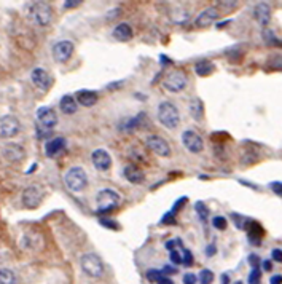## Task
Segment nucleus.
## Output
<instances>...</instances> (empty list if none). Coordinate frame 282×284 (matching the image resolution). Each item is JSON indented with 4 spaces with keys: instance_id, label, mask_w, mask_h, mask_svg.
Returning <instances> with one entry per match:
<instances>
[{
    "instance_id": "1",
    "label": "nucleus",
    "mask_w": 282,
    "mask_h": 284,
    "mask_svg": "<svg viewBox=\"0 0 282 284\" xmlns=\"http://www.w3.org/2000/svg\"><path fill=\"white\" fill-rule=\"evenodd\" d=\"M158 120L159 123L168 129H176L180 123V112L176 104L171 101H163L158 105Z\"/></svg>"
},
{
    "instance_id": "2",
    "label": "nucleus",
    "mask_w": 282,
    "mask_h": 284,
    "mask_svg": "<svg viewBox=\"0 0 282 284\" xmlns=\"http://www.w3.org/2000/svg\"><path fill=\"white\" fill-rule=\"evenodd\" d=\"M27 15L32 23L40 27H45L53 19V8L48 2H32L27 7Z\"/></svg>"
},
{
    "instance_id": "3",
    "label": "nucleus",
    "mask_w": 282,
    "mask_h": 284,
    "mask_svg": "<svg viewBox=\"0 0 282 284\" xmlns=\"http://www.w3.org/2000/svg\"><path fill=\"white\" fill-rule=\"evenodd\" d=\"M96 203H97V214H107L120 206L122 195L113 189H102L96 195Z\"/></svg>"
},
{
    "instance_id": "4",
    "label": "nucleus",
    "mask_w": 282,
    "mask_h": 284,
    "mask_svg": "<svg viewBox=\"0 0 282 284\" xmlns=\"http://www.w3.org/2000/svg\"><path fill=\"white\" fill-rule=\"evenodd\" d=\"M80 267L85 275L90 278H101L104 275V262L94 253L83 254L80 259Z\"/></svg>"
},
{
    "instance_id": "5",
    "label": "nucleus",
    "mask_w": 282,
    "mask_h": 284,
    "mask_svg": "<svg viewBox=\"0 0 282 284\" xmlns=\"http://www.w3.org/2000/svg\"><path fill=\"white\" fill-rule=\"evenodd\" d=\"M64 182H66L67 189L70 192H82V190H85L86 185H88V176H86L83 168L73 166L66 172V176H64Z\"/></svg>"
},
{
    "instance_id": "6",
    "label": "nucleus",
    "mask_w": 282,
    "mask_h": 284,
    "mask_svg": "<svg viewBox=\"0 0 282 284\" xmlns=\"http://www.w3.org/2000/svg\"><path fill=\"white\" fill-rule=\"evenodd\" d=\"M188 83V77L187 74L180 70V69H174L166 74L165 80H163V86L169 91V93H180L185 90V86Z\"/></svg>"
},
{
    "instance_id": "7",
    "label": "nucleus",
    "mask_w": 282,
    "mask_h": 284,
    "mask_svg": "<svg viewBox=\"0 0 282 284\" xmlns=\"http://www.w3.org/2000/svg\"><path fill=\"white\" fill-rule=\"evenodd\" d=\"M145 144H147V149H150L155 155L163 157V158L171 157V146L165 137L151 134L145 139Z\"/></svg>"
},
{
    "instance_id": "8",
    "label": "nucleus",
    "mask_w": 282,
    "mask_h": 284,
    "mask_svg": "<svg viewBox=\"0 0 282 284\" xmlns=\"http://www.w3.org/2000/svg\"><path fill=\"white\" fill-rule=\"evenodd\" d=\"M21 129L19 120L15 115H4L0 117V139L15 137Z\"/></svg>"
},
{
    "instance_id": "9",
    "label": "nucleus",
    "mask_w": 282,
    "mask_h": 284,
    "mask_svg": "<svg viewBox=\"0 0 282 284\" xmlns=\"http://www.w3.org/2000/svg\"><path fill=\"white\" fill-rule=\"evenodd\" d=\"M182 144L191 154H199L204 149V140L194 129H185L182 133Z\"/></svg>"
},
{
    "instance_id": "10",
    "label": "nucleus",
    "mask_w": 282,
    "mask_h": 284,
    "mask_svg": "<svg viewBox=\"0 0 282 284\" xmlns=\"http://www.w3.org/2000/svg\"><path fill=\"white\" fill-rule=\"evenodd\" d=\"M53 58L58 62H67L73 54V43L70 40H59L53 45Z\"/></svg>"
},
{
    "instance_id": "11",
    "label": "nucleus",
    "mask_w": 282,
    "mask_h": 284,
    "mask_svg": "<svg viewBox=\"0 0 282 284\" xmlns=\"http://www.w3.org/2000/svg\"><path fill=\"white\" fill-rule=\"evenodd\" d=\"M219 18H220L219 8H217V7H209V8H206L204 12H201L196 16V19H194V26L199 27V29L211 27Z\"/></svg>"
},
{
    "instance_id": "12",
    "label": "nucleus",
    "mask_w": 282,
    "mask_h": 284,
    "mask_svg": "<svg viewBox=\"0 0 282 284\" xmlns=\"http://www.w3.org/2000/svg\"><path fill=\"white\" fill-rule=\"evenodd\" d=\"M30 80L32 83H34L38 90L42 91H47L51 88V85H53V79H51V75L45 70V69H42V67H35L34 70L30 72Z\"/></svg>"
},
{
    "instance_id": "13",
    "label": "nucleus",
    "mask_w": 282,
    "mask_h": 284,
    "mask_svg": "<svg viewBox=\"0 0 282 284\" xmlns=\"http://www.w3.org/2000/svg\"><path fill=\"white\" fill-rule=\"evenodd\" d=\"M42 198H43L42 190L38 187H34V185L24 189L23 196H21L23 204H24V207H27V209H35V207H38L42 203Z\"/></svg>"
},
{
    "instance_id": "14",
    "label": "nucleus",
    "mask_w": 282,
    "mask_h": 284,
    "mask_svg": "<svg viewBox=\"0 0 282 284\" xmlns=\"http://www.w3.org/2000/svg\"><path fill=\"white\" fill-rule=\"evenodd\" d=\"M91 161L97 171H108L112 168V157L104 149H96L91 154Z\"/></svg>"
},
{
    "instance_id": "15",
    "label": "nucleus",
    "mask_w": 282,
    "mask_h": 284,
    "mask_svg": "<svg viewBox=\"0 0 282 284\" xmlns=\"http://www.w3.org/2000/svg\"><path fill=\"white\" fill-rule=\"evenodd\" d=\"M37 120L45 129H51L58 125V114L51 107H40L37 111Z\"/></svg>"
},
{
    "instance_id": "16",
    "label": "nucleus",
    "mask_w": 282,
    "mask_h": 284,
    "mask_svg": "<svg viewBox=\"0 0 282 284\" xmlns=\"http://www.w3.org/2000/svg\"><path fill=\"white\" fill-rule=\"evenodd\" d=\"M2 157L8 161L16 163V161H21L26 157V152H24L23 147L18 146V144H7L2 149Z\"/></svg>"
},
{
    "instance_id": "17",
    "label": "nucleus",
    "mask_w": 282,
    "mask_h": 284,
    "mask_svg": "<svg viewBox=\"0 0 282 284\" xmlns=\"http://www.w3.org/2000/svg\"><path fill=\"white\" fill-rule=\"evenodd\" d=\"M254 18L258 24L268 26L271 21V7L266 2H258L254 7Z\"/></svg>"
},
{
    "instance_id": "18",
    "label": "nucleus",
    "mask_w": 282,
    "mask_h": 284,
    "mask_svg": "<svg viewBox=\"0 0 282 284\" xmlns=\"http://www.w3.org/2000/svg\"><path fill=\"white\" fill-rule=\"evenodd\" d=\"M123 176H125V179H126L128 182H131V184H134V185L142 184V182L145 181L144 171L140 169L137 165H128V166H125V168H123Z\"/></svg>"
},
{
    "instance_id": "19",
    "label": "nucleus",
    "mask_w": 282,
    "mask_h": 284,
    "mask_svg": "<svg viewBox=\"0 0 282 284\" xmlns=\"http://www.w3.org/2000/svg\"><path fill=\"white\" fill-rule=\"evenodd\" d=\"M66 146H67V140L64 137H54V139L47 142L45 154H47L48 158H54L56 155H59L64 149H66Z\"/></svg>"
},
{
    "instance_id": "20",
    "label": "nucleus",
    "mask_w": 282,
    "mask_h": 284,
    "mask_svg": "<svg viewBox=\"0 0 282 284\" xmlns=\"http://www.w3.org/2000/svg\"><path fill=\"white\" fill-rule=\"evenodd\" d=\"M112 36L115 40L118 42H129L133 37H134V29L131 27V24L128 23H120L118 26H115Z\"/></svg>"
},
{
    "instance_id": "21",
    "label": "nucleus",
    "mask_w": 282,
    "mask_h": 284,
    "mask_svg": "<svg viewBox=\"0 0 282 284\" xmlns=\"http://www.w3.org/2000/svg\"><path fill=\"white\" fill-rule=\"evenodd\" d=\"M75 99H77V102L83 107H93V105H96L99 96H97L96 91H91V90H80V91H77Z\"/></svg>"
},
{
    "instance_id": "22",
    "label": "nucleus",
    "mask_w": 282,
    "mask_h": 284,
    "mask_svg": "<svg viewBox=\"0 0 282 284\" xmlns=\"http://www.w3.org/2000/svg\"><path fill=\"white\" fill-rule=\"evenodd\" d=\"M247 233H249V241L254 243V244H260L262 243V238L265 235V230L263 227L260 225L258 222L255 221H251L247 225Z\"/></svg>"
},
{
    "instance_id": "23",
    "label": "nucleus",
    "mask_w": 282,
    "mask_h": 284,
    "mask_svg": "<svg viewBox=\"0 0 282 284\" xmlns=\"http://www.w3.org/2000/svg\"><path fill=\"white\" fill-rule=\"evenodd\" d=\"M188 112H190L191 118L196 120V122H201V120L204 118V102L199 99V97H191L188 102Z\"/></svg>"
},
{
    "instance_id": "24",
    "label": "nucleus",
    "mask_w": 282,
    "mask_h": 284,
    "mask_svg": "<svg viewBox=\"0 0 282 284\" xmlns=\"http://www.w3.org/2000/svg\"><path fill=\"white\" fill-rule=\"evenodd\" d=\"M59 107H61V112H62V114L72 115V114H75V112L78 111V102H77V99H75L73 96L66 94V96H62V97H61Z\"/></svg>"
},
{
    "instance_id": "25",
    "label": "nucleus",
    "mask_w": 282,
    "mask_h": 284,
    "mask_svg": "<svg viewBox=\"0 0 282 284\" xmlns=\"http://www.w3.org/2000/svg\"><path fill=\"white\" fill-rule=\"evenodd\" d=\"M214 69H215V65L209 59H201L194 64V72H196L198 77H209V75L214 72Z\"/></svg>"
},
{
    "instance_id": "26",
    "label": "nucleus",
    "mask_w": 282,
    "mask_h": 284,
    "mask_svg": "<svg viewBox=\"0 0 282 284\" xmlns=\"http://www.w3.org/2000/svg\"><path fill=\"white\" fill-rule=\"evenodd\" d=\"M0 284H16V276L10 268H0Z\"/></svg>"
},
{
    "instance_id": "27",
    "label": "nucleus",
    "mask_w": 282,
    "mask_h": 284,
    "mask_svg": "<svg viewBox=\"0 0 282 284\" xmlns=\"http://www.w3.org/2000/svg\"><path fill=\"white\" fill-rule=\"evenodd\" d=\"M177 241V244H179V247H180V253H182V260H183V265H187V267H191L193 265V260H194V257H193V254L190 253V251L182 244V241L180 239H176Z\"/></svg>"
},
{
    "instance_id": "28",
    "label": "nucleus",
    "mask_w": 282,
    "mask_h": 284,
    "mask_svg": "<svg viewBox=\"0 0 282 284\" xmlns=\"http://www.w3.org/2000/svg\"><path fill=\"white\" fill-rule=\"evenodd\" d=\"M142 118H145V114H144V112H142V114H139L137 117H133V118H129L128 122L125 123V126H123V128H125L126 131H133V129H136V128H137V126H139L140 123L144 122Z\"/></svg>"
},
{
    "instance_id": "29",
    "label": "nucleus",
    "mask_w": 282,
    "mask_h": 284,
    "mask_svg": "<svg viewBox=\"0 0 282 284\" xmlns=\"http://www.w3.org/2000/svg\"><path fill=\"white\" fill-rule=\"evenodd\" d=\"M194 211H196V214L201 217V221H203V222L208 221L209 209H208V206H206L203 201H196V203H194Z\"/></svg>"
},
{
    "instance_id": "30",
    "label": "nucleus",
    "mask_w": 282,
    "mask_h": 284,
    "mask_svg": "<svg viewBox=\"0 0 282 284\" xmlns=\"http://www.w3.org/2000/svg\"><path fill=\"white\" fill-rule=\"evenodd\" d=\"M263 39L268 42V45H277V47H282V40H279V39L273 34V30L266 29V30L263 32Z\"/></svg>"
},
{
    "instance_id": "31",
    "label": "nucleus",
    "mask_w": 282,
    "mask_h": 284,
    "mask_svg": "<svg viewBox=\"0 0 282 284\" xmlns=\"http://www.w3.org/2000/svg\"><path fill=\"white\" fill-rule=\"evenodd\" d=\"M199 282L201 284H212V281H214V273L209 270V268H204V270H201L199 271Z\"/></svg>"
},
{
    "instance_id": "32",
    "label": "nucleus",
    "mask_w": 282,
    "mask_h": 284,
    "mask_svg": "<svg viewBox=\"0 0 282 284\" xmlns=\"http://www.w3.org/2000/svg\"><path fill=\"white\" fill-rule=\"evenodd\" d=\"M231 219H234V221H236V222H234V225H236L237 228H241V230H246L247 225H249V222H251V221H247L246 217H243V216H237L236 212H233V214H231Z\"/></svg>"
},
{
    "instance_id": "33",
    "label": "nucleus",
    "mask_w": 282,
    "mask_h": 284,
    "mask_svg": "<svg viewBox=\"0 0 282 284\" xmlns=\"http://www.w3.org/2000/svg\"><path fill=\"white\" fill-rule=\"evenodd\" d=\"M226 225H228V222H226V219L222 216H215L212 219V227L217 228V230H225Z\"/></svg>"
},
{
    "instance_id": "34",
    "label": "nucleus",
    "mask_w": 282,
    "mask_h": 284,
    "mask_svg": "<svg viewBox=\"0 0 282 284\" xmlns=\"http://www.w3.org/2000/svg\"><path fill=\"white\" fill-rule=\"evenodd\" d=\"M161 278H163V271H161V270L151 268V270L147 271V279H148L150 282H158Z\"/></svg>"
},
{
    "instance_id": "35",
    "label": "nucleus",
    "mask_w": 282,
    "mask_h": 284,
    "mask_svg": "<svg viewBox=\"0 0 282 284\" xmlns=\"http://www.w3.org/2000/svg\"><path fill=\"white\" fill-rule=\"evenodd\" d=\"M260 279H262V270H260V267L252 268L251 275H249V284H260Z\"/></svg>"
},
{
    "instance_id": "36",
    "label": "nucleus",
    "mask_w": 282,
    "mask_h": 284,
    "mask_svg": "<svg viewBox=\"0 0 282 284\" xmlns=\"http://www.w3.org/2000/svg\"><path fill=\"white\" fill-rule=\"evenodd\" d=\"M99 224L105 228H110V230H120V225L116 224V221H110V219H105V217H99Z\"/></svg>"
},
{
    "instance_id": "37",
    "label": "nucleus",
    "mask_w": 282,
    "mask_h": 284,
    "mask_svg": "<svg viewBox=\"0 0 282 284\" xmlns=\"http://www.w3.org/2000/svg\"><path fill=\"white\" fill-rule=\"evenodd\" d=\"M187 201H188V196H180V198L174 203V206H172V209H171V212L172 214H177L183 206L187 204Z\"/></svg>"
},
{
    "instance_id": "38",
    "label": "nucleus",
    "mask_w": 282,
    "mask_h": 284,
    "mask_svg": "<svg viewBox=\"0 0 282 284\" xmlns=\"http://www.w3.org/2000/svg\"><path fill=\"white\" fill-rule=\"evenodd\" d=\"M176 214H172L171 211L169 212H166L165 216L161 217V222L159 224H163V225H174L176 224V217H174Z\"/></svg>"
},
{
    "instance_id": "39",
    "label": "nucleus",
    "mask_w": 282,
    "mask_h": 284,
    "mask_svg": "<svg viewBox=\"0 0 282 284\" xmlns=\"http://www.w3.org/2000/svg\"><path fill=\"white\" fill-rule=\"evenodd\" d=\"M171 254V262L172 264H176V265H182L183 264V260H182V254L179 253V251H172Z\"/></svg>"
},
{
    "instance_id": "40",
    "label": "nucleus",
    "mask_w": 282,
    "mask_h": 284,
    "mask_svg": "<svg viewBox=\"0 0 282 284\" xmlns=\"http://www.w3.org/2000/svg\"><path fill=\"white\" fill-rule=\"evenodd\" d=\"M269 189L273 190L277 196H282V182H271Z\"/></svg>"
},
{
    "instance_id": "41",
    "label": "nucleus",
    "mask_w": 282,
    "mask_h": 284,
    "mask_svg": "<svg viewBox=\"0 0 282 284\" xmlns=\"http://www.w3.org/2000/svg\"><path fill=\"white\" fill-rule=\"evenodd\" d=\"M271 257H273V260L277 262V264H282V249H273L271 251Z\"/></svg>"
},
{
    "instance_id": "42",
    "label": "nucleus",
    "mask_w": 282,
    "mask_h": 284,
    "mask_svg": "<svg viewBox=\"0 0 282 284\" xmlns=\"http://www.w3.org/2000/svg\"><path fill=\"white\" fill-rule=\"evenodd\" d=\"M198 278L193 275V273H187L185 276H183V284H196Z\"/></svg>"
},
{
    "instance_id": "43",
    "label": "nucleus",
    "mask_w": 282,
    "mask_h": 284,
    "mask_svg": "<svg viewBox=\"0 0 282 284\" xmlns=\"http://www.w3.org/2000/svg\"><path fill=\"white\" fill-rule=\"evenodd\" d=\"M249 264L252 265V268H257L258 264H260V257L257 254H251V256H249Z\"/></svg>"
},
{
    "instance_id": "44",
    "label": "nucleus",
    "mask_w": 282,
    "mask_h": 284,
    "mask_svg": "<svg viewBox=\"0 0 282 284\" xmlns=\"http://www.w3.org/2000/svg\"><path fill=\"white\" fill-rule=\"evenodd\" d=\"M78 5H82L80 0H73V2H72V0H67V2H64V7H66V8H75Z\"/></svg>"
},
{
    "instance_id": "45",
    "label": "nucleus",
    "mask_w": 282,
    "mask_h": 284,
    "mask_svg": "<svg viewBox=\"0 0 282 284\" xmlns=\"http://www.w3.org/2000/svg\"><path fill=\"white\" fill-rule=\"evenodd\" d=\"M215 253H217L215 244H211V246H208V249H206V256H208V257H212Z\"/></svg>"
},
{
    "instance_id": "46",
    "label": "nucleus",
    "mask_w": 282,
    "mask_h": 284,
    "mask_svg": "<svg viewBox=\"0 0 282 284\" xmlns=\"http://www.w3.org/2000/svg\"><path fill=\"white\" fill-rule=\"evenodd\" d=\"M269 284H282V275H274V276H271Z\"/></svg>"
},
{
    "instance_id": "47",
    "label": "nucleus",
    "mask_w": 282,
    "mask_h": 284,
    "mask_svg": "<svg viewBox=\"0 0 282 284\" xmlns=\"http://www.w3.org/2000/svg\"><path fill=\"white\" fill-rule=\"evenodd\" d=\"M176 244H177L176 239H171V241L166 243V249L169 251V253H172V251H174V246H176Z\"/></svg>"
},
{
    "instance_id": "48",
    "label": "nucleus",
    "mask_w": 282,
    "mask_h": 284,
    "mask_svg": "<svg viewBox=\"0 0 282 284\" xmlns=\"http://www.w3.org/2000/svg\"><path fill=\"white\" fill-rule=\"evenodd\" d=\"M161 271H163V273H166V275H174V273H176V268H172V267H165Z\"/></svg>"
},
{
    "instance_id": "49",
    "label": "nucleus",
    "mask_w": 282,
    "mask_h": 284,
    "mask_svg": "<svg viewBox=\"0 0 282 284\" xmlns=\"http://www.w3.org/2000/svg\"><path fill=\"white\" fill-rule=\"evenodd\" d=\"M158 284H174V281H172L171 278H166V276H163L159 281H158Z\"/></svg>"
},
{
    "instance_id": "50",
    "label": "nucleus",
    "mask_w": 282,
    "mask_h": 284,
    "mask_svg": "<svg viewBox=\"0 0 282 284\" xmlns=\"http://www.w3.org/2000/svg\"><path fill=\"white\" fill-rule=\"evenodd\" d=\"M271 268H273V265H271V262H269V260H265V262H263V270H265V271H271Z\"/></svg>"
},
{
    "instance_id": "51",
    "label": "nucleus",
    "mask_w": 282,
    "mask_h": 284,
    "mask_svg": "<svg viewBox=\"0 0 282 284\" xmlns=\"http://www.w3.org/2000/svg\"><path fill=\"white\" fill-rule=\"evenodd\" d=\"M159 62H161V64H171V59H168V58H166V54H161Z\"/></svg>"
},
{
    "instance_id": "52",
    "label": "nucleus",
    "mask_w": 282,
    "mask_h": 284,
    "mask_svg": "<svg viewBox=\"0 0 282 284\" xmlns=\"http://www.w3.org/2000/svg\"><path fill=\"white\" fill-rule=\"evenodd\" d=\"M222 284H230V276L226 275V273H223V275H222Z\"/></svg>"
},
{
    "instance_id": "53",
    "label": "nucleus",
    "mask_w": 282,
    "mask_h": 284,
    "mask_svg": "<svg viewBox=\"0 0 282 284\" xmlns=\"http://www.w3.org/2000/svg\"><path fill=\"white\" fill-rule=\"evenodd\" d=\"M228 23H230V19H228V21H222V23H219V24H217V27H219V29H220V27L226 26V24H228Z\"/></svg>"
},
{
    "instance_id": "54",
    "label": "nucleus",
    "mask_w": 282,
    "mask_h": 284,
    "mask_svg": "<svg viewBox=\"0 0 282 284\" xmlns=\"http://www.w3.org/2000/svg\"><path fill=\"white\" fill-rule=\"evenodd\" d=\"M35 168H37V165H32V166H30V169L27 171V174H30V172H34V169H35Z\"/></svg>"
},
{
    "instance_id": "55",
    "label": "nucleus",
    "mask_w": 282,
    "mask_h": 284,
    "mask_svg": "<svg viewBox=\"0 0 282 284\" xmlns=\"http://www.w3.org/2000/svg\"><path fill=\"white\" fill-rule=\"evenodd\" d=\"M233 284H243L241 281H236V282H233Z\"/></svg>"
}]
</instances>
